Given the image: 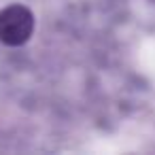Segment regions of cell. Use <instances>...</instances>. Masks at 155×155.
Wrapping results in <instances>:
<instances>
[{"mask_svg": "<svg viewBox=\"0 0 155 155\" xmlns=\"http://www.w3.org/2000/svg\"><path fill=\"white\" fill-rule=\"evenodd\" d=\"M34 32V15L24 5H9L0 11V43L19 47L30 41Z\"/></svg>", "mask_w": 155, "mask_h": 155, "instance_id": "cell-1", "label": "cell"}]
</instances>
